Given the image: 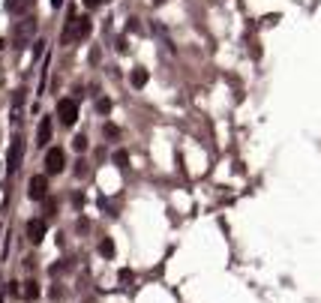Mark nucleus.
<instances>
[{"label": "nucleus", "instance_id": "f257e3e1", "mask_svg": "<svg viewBox=\"0 0 321 303\" xmlns=\"http://www.w3.org/2000/svg\"><path fill=\"white\" fill-rule=\"evenodd\" d=\"M90 30H93V24H90V18H78V15H69V21H66V30H63V42H81V39H87L90 36Z\"/></svg>", "mask_w": 321, "mask_h": 303}, {"label": "nucleus", "instance_id": "f03ea898", "mask_svg": "<svg viewBox=\"0 0 321 303\" xmlns=\"http://www.w3.org/2000/svg\"><path fill=\"white\" fill-rule=\"evenodd\" d=\"M36 27H39V21L36 18H21L15 27H12V42H15V48H24V45H30L33 42V33H36Z\"/></svg>", "mask_w": 321, "mask_h": 303}, {"label": "nucleus", "instance_id": "7ed1b4c3", "mask_svg": "<svg viewBox=\"0 0 321 303\" xmlns=\"http://www.w3.org/2000/svg\"><path fill=\"white\" fill-rule=\"evenodd\" d=\"M21 159H24V138L15 135V138L9 141V150H6V171L15 174V171L21 168Z\"/></svg>", "mask_w": 321, "mask_h": 303}, {"label": "nucleus", "instance_id": "20e7f679", "mask_svg": "<svg viewBox=\"0 0 321 303\" xmlns=\"http://www.w3.org/2000/svg\"><path fill=\"white\" fill-rule=\"evenodd\" d=\"M57 117H60L63 126H72L78 120V102L75 99H60L57 102Z\"/></svg>", "mask_w": 321, "mask_h": 303}, {"label": "nucleus", "instance_id": "39448f33", "mask_svg": "<svg viewBox=\"0 0 321 303\" xmlns=\"http://www.w3.org/2000/svg\"><path fill=\"white\" fill-rule=\"evenodd\" d=\"M66 168V153L60 150V147H51L48 153H45V171L48 174H60Z\"/></svg>", "mask_w": 321, "mask_h": 303}, {"label": "nucleus", "instance_id": "423d86ee", "mask_svg": "<svg viewBox=\"0 0 321 303\" xmlns=\"http://www.w3.org/2000/svg\"><path fill=\"white\" fill-rule=\"evenodd\" d=\"M27 195H30L33 201H45V198H48V177H45V174L30 177V183H27Z\"/></svg>", "mask_w": 321, "mask_h": 303}, {"label": "nucleus", "instance_id": "0eeeda50", "mask_svg": "<svg viewBox=\"0 0 321 303\" xmlns=\"http://www.w3.org/2000/svg\"><path fill=\"white\" fill-rule=\"evenodd\" d=\"M45 231H48V225H45V219H30V222H27V240H30L33 246L45 240Z\"/></svg>", "mask_w": 321, "mask_h": 303}, {"label": "nucleus", "instance_id": "6e6552de", "mask_svg": "<svg viewBox=\"0 0 321 303\" xmlns=\"http://www.w3.org/2000/svg\"><path fill=\"white\" fill-rule=\"evenodd\" d=\"M33 3H36V0H6L3 6H6L9 15H27V12L33 9Z\"/></svg>", "mask_w": 321, "mask_h": 303}, {"label": "nucleus", "instance_id": "1a4fd4ad", "mask_svg": "<svg viewBox=\"0 0 321 303\" xmlns=\"http://www.w3.org/2000/svg\"><path fill=\"white\" fill-rule=\"evenodd\" d=\"M48 141H51V117H42V120H39V129H36V144L45 147Z\"/></svg>", "mask_w": 321, "mask_h": 303}, {"label": "nucleus", "instance_id": "9d476101", "mask_svg": "<svg viewBox=\"0 0 321 303\" xmlns=\"http://www.w3.org/2000/svg\"><path fill=\"white\" fill-rule=\"evenodd\" d=\"M147 78H150V72H147L144 66L132 69V87H144V84H147Z\"/></svg>", "mask_w": 321, "mask_h": 303}, {"label": "nucleus", "instance_id": "9b49d317", "mask_svg": "<svg viewBox=\"0 0 321 303\" xmlns=\"http://www.w3.org/2000/svg\"><path fill=\"white\" fill-rule=\"evenodd\" d=\"M99 255H102V258H114V240H111V237H102V240H99Z\"/></svg>", "mask_w": 321, "mask_h": 303}, {"label": "nucleus", "instance_id": "f8f14e48", "mask_svg": "<svg viewBox=\"0 0 321 303\" xmlns=\"http://www.w3.org/2000/svg\"><path fill=\"white\" fill-rule=\"evenodd\" d=\"M21 294H24L27 300H36V297H39V285L30 279V282H24V291H21Z\"/></svg>", "mask_w": 321, "mask_h": 303}, {"label": "nucleus", "instance_id": "ddd939ff", "mask_svg": "<svg viewBox=\"0 0 321 303\" xmlns=\"http://www.w3.org/2000/svg\"><path fill=\"white\" fill-rule=\"evenodd\" d=\"M114 165L126 168V165H129V153H126V150H117V153H114Z\"/></svg>", "mask_w": 321, "mask_h": 303}, {"label": "nucleus", "instance_id": "4468645a", "mask_svg": "<svg viewBox=\"0 0 321 303\" xmlns=\"http://www.w3.org/2000/svg\"><path fill=\"white\" fill-rule=\"evenodd\" d=\"M72 147H75L78 153H84V150H87V138H84V135H75V138H72Z\"/></svg>", "mask_w": 321, "mask_h": 303}, {"label": "nucleus", "instance_id": "2eb2a0df", "mask_svg": "<svg viewBox=\"0 0 321 303\" xmlns=\"http://www.w3.org/2000/svg\"><path fill=\"white\" fill-rule=\"evenodd\" d=\"M96 108H99L102 114H108V111H111V99H99V102H96Z\"/></svg>", "mask_w": 321, "mask_h": 303}, {"label": "nucleus", "instance_id": "dca6fc26", "mask_svg": "<svg viewBox=\"0 0 321 303\" xmlns=\"http://www.w3.org/2000/svg\"><path fill=\"white\" fill-rule=\"evenodd\" d=\"M105 135H108V138H117V135H120V129H117L114 123H108V126H105Z\"/></svg>", "mask_w": 321, "mask_h": 303}, {"label": "nucleus", "instance_id": "f3484780", "mask_svg": "<svg viewBox=\"0 0 321 303\" xmlns=\"http://www.w3.org/2000/svg\"><path fill=\"white\" fill-rule=\"evenodd\" d=\"M99 3H102V0H84V6H90V9H96Z\"/></svg>", "mask_w": 321, "mask_h": 303}, {"label": "nucleus", "instance_id": "a211bd4d", "mask_svg": "<svg viewBox=\"0 0 321 303\" xmlns=\"http://www.w3.org/2000/svg\"><path fill=\"white\" fill-rule=\"evenodd\" d=\"M51 6H54V9H57V6H63V0H51Z\"/></svg>", "mask_w": 321, "mask_h": 303}]
</instances>
